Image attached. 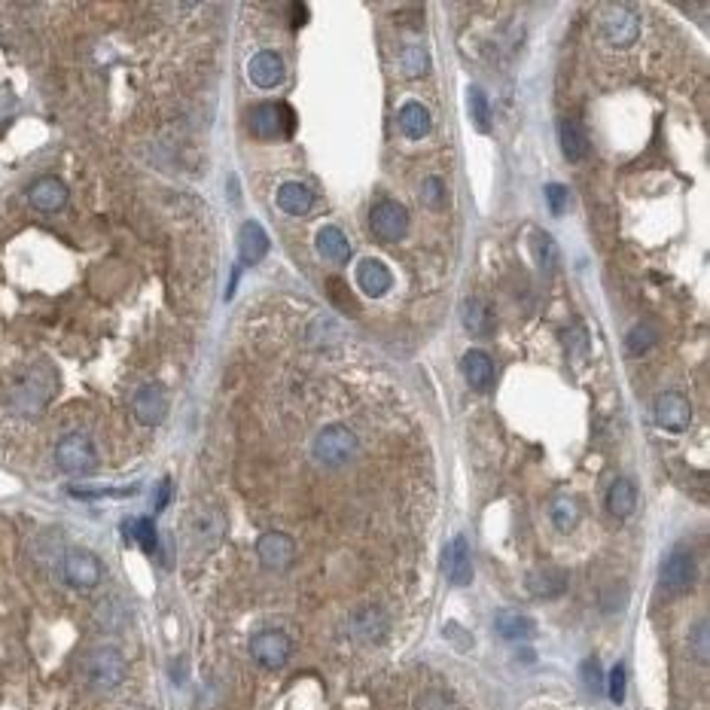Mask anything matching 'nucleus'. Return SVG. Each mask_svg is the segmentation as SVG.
<instances>
[{"label":"nucleus","mask_w":710,"mask_h":710,"mask_svg":"<svg viewBox=\"0 0 710 710\" xmlns=\"http://www.w3.org/2000/svg\"><path fill=\"white\" fill-rule=\"evenodd\" d=\"M461 372L467 379L470 388L476 390H488L494 384V363L485 351H467L461 360Z\"/></svg>","instance_id":"aec40b11"},{"label":"nucleus","mask_w":710,"mask_h":710,"mask_svg":"<svg viewBox=\"0 0 710 710\" xmlns=\"http://www.w3.org/2000/svg\"><path fill=\"white\" fill-rule=\"evenodd\" d=\"M62 573L73 589H95L101 582V561L88 549H71L64 555Z\"/></svg>","instance_id":"6e6552de"},{"label":"nucleus","mask_w":710,"mask_h":710,"mask_svg":"<svg viewBox=\"0 0 710 710\" xmlns=\"http://www.w3.org/2000/svg\"><path fill=\"white\" fill-rule=\"evenodd\" d=\"M327 293H330L332 305H336L338 312H342V314H351V317H357L360 305H357V299H354V296H351V287H347L345 280L330 278V280H327Z\"/></svg>","instance_id":"7c9ffc66"},{"label":"nucleus","mask_w":710,"mask_h":710,"mask_svg":"<svg viewBox=\"0 0 710 710\" xmlns=\"http://www.w3.org/2000/svg\"><path fill=\"white\" fill-rule=\"evenodd\" d=\"M314 205V192L305 187V183H280L278 187V208L284 213H290V217H302V213H308Z\"/></svg>","instance_id":"412c9836"},{"label":"nucleus","mask_w":710,"mask_h":710,"mask_svg":"<svg viewBox=\"0 0 710 710\" xmlns=\"http://www.w3.org/2000/svg\"><path fill=\"white\" fill-rule=\"evenodd\" d=\"M534 260L543 271H552L555 263H558V244L549 232H539L534 238Z\"/></svg>","instance_id":"473e14b6"},{"label":"nucleus","mask_w":710,"mask_h":710,"mask_svg":"<svg viewBox=\"0 0 710 710\" xmlns=\"http://www.w3.org/2000/svg\"><path fill=\"white\" fill-rule=\"evenodd\" d=\"M689 647H692V653L698 662H707L710 658V647H707V619H701L698 625L692 628V634H689Z\"/></svg>","instance_id":"4c0bfd02"},{"label":"nucleus","mask_w":710,"mask_h":710,"mask_svg":"<svg viewBox=\"0 0 710 710\" xmlns=\"http://www.w3.org/2000/svg\"><path fill=\"white\" fill-rule=\"evenodd\" d=\"M55 464L68 476H88L98 467V451L86 433H68L58 439L55 446Z\"/></svg>","instance_id":"7ed1b4c3"},{"label":"nucleus","mask_w":710,"mask_h":710,"mask_svg":"<svg viewBox=\"0 0 710 710\" xmlns=\"http://www.w3.org/2000/svg\"><path fill=\"white\" fill-rule=\"evenodd\" d=\"M528 589L537 597H558L567 589V573L558 567H539L528 573Z\"/></svg>","instance_id":"393cba45"},{"label":"nucleus","mask_w":710,"mask_h":710,"mask_svg":"<svg viewBox=\"0 0 710 710\" xmlns=\"http://www.w3.org/2000/svg\"><path fill=\"white\" fill-rule=\"evenodd\" d=\"M638 34H640V19L631 6L619 4L606 10V16H604L606 43H613V46H631V43L638 40Z\"/></svg>","instance_id":"9d476101"},{"label":"nucleus","mask_w":710,"mask_h":710,"mask_svg":"<svg viewBox=\"0 0 710 710\" xmlns=\"http://www.w3.org/2000/svg\"><path fill=\"white\" fill-rule=\"evenodd\" d=\"M223 528H226V522L217 509H198V513L189 519L192 543L205 546V549H211V546H217L220 539H223Z\"/></svg>","instance_id":"2eb2a0df"},{"label":"nucleus","mask_w":710,"mask_h":710,"mask_svg":"<svg viewBox=\"0 0 710 710\" xmlns=\"http://www.w3.org/2000/svg\"><path fill=\"white\" fill-rule=\"evenodd\" d=\"M582 683H586L589 692H601L604 689V677H601V662L597 658H586L582 662Z\"/></svg>","instance_id":"58836bf2"},{"label":"nucleus","mask_w":710,"mask_h":710,"mask_svg":"<svg viewBox=\"0 0 710 710\" xmlns=\"http://www.w3.org/2000/svg\"><path fill=\"white\" fill-rule=\"evenodd\" d=\"M357 448H360L357 433L347 430L345 424H330L314 436L317 464H323V467H330V470H338V467H345V464H351L354 457H357Z\"/></svg>","instance_id":"f03ea898"},{"label":"nucleus","mask_w":710,"mask_h":710,"mask_svg":"<svg viewBox=\"0 0 710 710\" xmlns=\"http://www.w3.org/2000/svg\"><path fill=\"white\" fill-rule=\"evenodd\" d=\"M384 631H388V619H384L381 610H375V606H363V610H357L351 616V634L366 643H375L384 638Z\"/></svg>","instance_id":"4be33fe9"},{"label":"nucleus","mask_w":710,"mask_h":710,"mask_svg":"<svg viewBox=\"0 0 710 710\" xmlns=\"http://www.w3.org/2000/svg\"><path fill=\"white\" fill-rule=\"evenodd\" d=\"M418 710H448V698L442 692H427L418 701Z\"/></svg>","instance_id":"a19ab883"},{"label":"nucleus","mask_w":710,"mask_h":710,"mask_svg":"<svg viewBox=\"0 0 710 710\" xmlns=\"http://www.w3.org/2000/svg\"><path fill=\"white\" fill-rule=\"evenodd\" d=\"M125 674H129V664H125V656L116 647H98L92 653H86L83 658V677L92 689L98 692H110L122 683Z\"/></svg>","instance_id":"f257e3e1"},{"label":"nucleus","mask_w":710,"mask_h":710,"mask_svg":"<svg viewBox=\"0 0 710 710\" xmlns=\"http://www.w3.org/2000/svg\"><path fill=\"white\" fill-rule=\"evenodd\" d=\"M250 131L260 140H280L293 131V110L284 104H260L250 113Z\"/></svg>","instance_id":"423d86ee"},{"label":"nucleus","mask_w":710,"mask_h":710,"mask_svg":"<svg viewBox=\"0 0 710 710\" xmlns=\"http://www.w3.org/2000/svg\"><path fill=\"white\" fill-rule=\"evenodd\" d=\"M546 196V205H549V211L555 217H561V213L567 211V205H571V189L561 187V183H549V187L543 189Z\"/></svg>","instance_id":"e433bc0d"},{"label":"nucleus","mask_w":710,"mask_h":710,"mask_svg":"<svg viewBox=\"0 0 710 710\" xmlns=\"http://www.w3.org/2000/svg\"><path fill=\"white\" fill-rule=\"evenodd\" d=\"M317 254L327 263H347L351 260V244H347L345 232L336 226H323L317 232Z\"/></svg>","instance_id":"b1692460"},{"label":"nucleus","mask_w":710,"mask_h":710,"mask_svg":"<svg viewBox=\"0 0 710 710\" xmlns=\"http://www.w3.org/2000/svg\"><path fill=\"white\" fill-rule=\"evenodd\" d=\"M290 638L284 631H275V628H265V631H256L250 638V656L256 658V664L269 671H280L287 662H290Z\"/></svg>","instance_id":"39448f33"},{"label":"nucleus","mask_w":710,"mask_h":710,"mask_svg":"<svg viewBox=\"0 0 710 710\" xmlns=\"http://www.w3.org/2000/svg\"><path fill=\"white\" fill-rule=\"evenodd\" d=\"M68 187H64V180H58V177H40V180H34L31 187H28V202H31L34 211L40 213H58L68 205Z\"/></svg>","instance_id":"ddd939ff"},{"label":"nucleus","mask_w":710,"mask_h":710,"mask_svg":"<svg viewBox=\"0 0 710 710\" xmlns=\"http://www.w3.org/2000/svg\"><path fill=\"white\" fill-rule=\"evenodd\" d=\"M125 530L135 543L144 549L146 555H153L159 549V537H156V524L153 519H135V522H125Z\"/></svg>","instance_id":"c756f323"},{"label":"nucleus","mask_w":710,"mask_h":710,"mask_svg":"<svg viewBox=\"0 0 710 710\" xmlns=\"http://www.w3.org/2000/svg\"><path fill=\"white\" fill-rule=\"evenodd\" d=\"M238 254H241V263L244 265L263 263L265 254H269V235H265V229L256 223V220H247V223L241 226V232H238Z\"/></svg>","instance_id":"a211bd4d"},{"label":"nucleus","mask_w":710,"mask_h":710,"mask_svg":"<svg viewBox=\"0 0 710 710\" xmlns=\"http://www.w3.org/2000/svg\"><path fill=\"white\" fill-rule=\"evenodd\" d=\"M369 226H372V232L379 235L381 241H399L409 232V211L399 202H379L372 208Z\"/></svg>","instance_id":"9b49d317"},{"label":"nucleus","mask_w":710,"mask_h":710,"mask_svg":"<svg viewBox=\"0 0 710 710\" xmlns=\"http://www.w3.org/2000/svg\"><path fill=\"white\" fill-rule=\"evenodd\" d=\"M247 77H250V83L260 88H275L280 79H284V62H280L278 53H269V49H265V53H256L247 64Z\"/></svg>","instance_id":"f3484780"},{"label":"nucleus","mask_w":710,"mask_h":710,"mask_svg":"<svg viewBox=\"0 0 710 710\" xmlns=\"http://www.w3.org/2000/svg\"><path fill=\"white\" fill-rule=\"evenodd\" d=\"M552 524L561 530V534H571V530L580 524V506H576L573 497H558L552 503Z\"/></svg>","instance_id":"c85d7f7f"},{"label":"nucleus","mask_w":710,"mask_h":710,"mask_svg":"<svg viewBox=\"0 0 710 710\" xmlns=\"http://www.w3.org/2000/svg\"><path fill=\"white\" fill-rule=\"evenodd\" d=\"M625 345H628V351H631V354H647L649 347L656 345V330L647 327V323H638V327L628 332Z\"/></svg>","instance_id":"c9c22d12"},{"label":"nucleus","mask_w":710,"mask_h":710,"mask_svg":"<svg viewBox=\"0 0 710 710\" xmlns=\"http://www.w3.org/2000/svg\"><path fill=\"white\" fill-rule=\"evenodd\" d=\"M658 582L671 595H680V591L689 589L695 582V555L689 549H683V546L671 549L664 555L662 567H658Z\"/></svg>","instance_id":"20e7f679"},{"label":"nucleus","mask_w":710,"mask_h":710,"mask_svg":"<svg viewBox=\"0 0 710 710\" xmlns=\"http://www.w3.org/2000/svg\"><path fill=\"white\" fill-rule=\"evenodd\" d=\"M606 689H610V701H613V705H622V701H625V668H622V664H616V668L610 671Z\"/></svg>","instance_id":"ea45409f"},{"label":"nucleus","mask_w":710,"mask_h":710,"mask_svg":"<svg viewBox=\"0 0 710 710\" xmlns=\"http://www.w3.org/2000/svg\"><path fill=\"white\" fill-rule=\"evenodd\" d=\"M131 412H135L138 424L144 427H159L168 415V394L162 384H144L138 388L135 399H131Z\"/></svg>","instance_id":"1a4fd4ad"},{"label":"nucleus","mask_w":710,"mask_h":710,"mask_svg":"<svg viewBox=\"0 0 710 710\" xmlns=\"http://www.w3.org/2000/svg\"><path fill=\"white\" fill-rule=\"evenodd\" d=\"M256 555H260L263 567H269V571H287L296 558V543L280 530H269V534L256 539Z\"/></svg>","instance_id":"f8f14e48"},{"label":"nucleus","mask_w":710,"mask_h":710,"mask_svg":"<svg viewBox=\"0 0 710 710\" xmlns=\"http://www.w3.org/2000/svg\"><path fill=\"white\" fill-rule=\"evenodd\" d=\"M397 125L399 131H403L409 140H421L430 131V113H427L424 104H418V101H409V104H403L397 116Z\"/></svg>","instance_id":"a878e982"},{"label":"nucleus","mask_w":710,"mask_h":710,"mask_svg":"<svg viewBox=\"0 0 710 710\" xmlns=\"http://www.w3.org/2000/svg\"><path fill=\"white\" fill-rule=\"evenodd\" d=\"M653 415H656V424L662 427V430L683 433L692 421V405H689V399H686L683 394H677V390H664V394L656 397Z\"/></svg>","instance_id":"0eeeda50"},{"label":"nucleus","mask_w":710,"mask_h":710,"mask_svg":"<svg viewBox=\"0 0 710 710\" xmlns=\"http://www.w3.org/2000/svg\"><path fill=\"white\" fill-rule=\"evenodd\" d=\"M168 497H171V482L165 479V482L159 485V494H156V513H162V509L168 506Z\"/></svg>","instance_id":"79ce46f5"},{"label":"nucleus","mask_w":710,"mask_h":710,"mask_svg":"<svg viewBox=\"0 0 710 710\" xmlns=\"http://www.w3.org/2000/svg\"><path fill=\"white\" fill-rule=\"evenodd\" d=\"M558 140H561V153H564L567 162H582L589 156V138L576 120H564L558 125Z\"/></svg>","instance_id":"5701e85b"},{"label":"nucleus","mask_w":710,"mask_h":710,"mask_svg":"<svg viewBox=\"0 0 710 710\" xmlns=\"http://www.w3.org/2000/svg\"><path fill=\"white\" fill-rule=\"evenodd\" d=\"M461 323H464V330L472 332V336H491V330H494V317L485 308V302H479V299L461 302Z\"/></svg>","instance_id":"cd10ccee"},{"label":"nucleus","mask_w":710,"mask_h":710,"mask_svg":"<svg viewBox=\"0 0 710 710\" xmlns=\"http://www.w3.org/2000/svg\"><path fill=\"white\" fill-rule=\"evenodd\" d=\"M421 202L427 205L430 211H442L446 208V183H442V177H427L424 187H421Z\"/></svg>","instance_id":"f704fd0d"},{"label":"nucleus","mask_w":710,"mask_h":710,"mask_svg":"<svg viewBox=\"0 0 710 710\" xmlns=\"http://www.w3.org/2000/svg\"><path fill=\"white\" fill-rule=\"evenodd\" d=\"M634 506H638V488H634V482H628V479H616L610 485V491H606V509L616 519H628L634 513Z\"/></svg>","instance_id":"bb28decb"},{"label":"nucleus","mask_w":710,"mask_h":710,"mask_svg":"<svg viewBox=\"0 0 710 710\" xmlns=\"http://www.w3.org/2000/svg\"><path fill=\"white\" fill-rule=\"evenodd\" d=\"M399 62H403V73L409 79H418V77H424V73L430 71V55H427L421 46H409Z\"/></svg>","instance_id":"72a5a7b5"},{"label":"nucleus","mask_w":710,"mask_h":710,"mask_svg":"<svg viewBox=\"0 0 710 710\" xmlns=\"http://www.w3.org/2000/svg\"><path fill=\"white\" fill-rule=\"evenodd\" d=\"M470 120L479 131H491V104L479 86L470 88Z\"/></svg>","instance_id":"2f4dec72"},{"label":"nucleus","mask_w":710,"mask_h":710,"mask_svg":"<svg viewBox=\"0 0 710 710\" xmlns=\"http://www.w3.org/2000/svg\"><path fill=\"white\" fill-rule=\"evenodd\" d=\"M442 567H446V576H448L451 586H457V589L470 586L472 582V552H470L467 537H455L446 546V561H442Z\"/></svg>","instance_id":"4468645a"},{"label":"nucleus","mask_w":710,"mask_h":710,"mask_svg":"<svg viewBox=\"0 0 710 710\" xmlns=\"http://www.w3.org/2000/svg\"><path fill=\"white\" fill-rule=\"evenodd\" d=\"M357 287L366 296H372V299H381V296L394 287V275H390V269L381 260H372V256H369V260L357 265Z\"/></svg>","instance_id":"dca6fc26"},{"label":"nucleus","mask_w":710,"mask_h":710,"mask_svg":"<svg viewBox=\"0 0 710 710\" xmlns=\"http://www.w3.org/2000/svg\"><path fill=\"white\" fill-rule=\"evenodd\" d=\"M494 631L500 634L503 640H528L537 634V625L530 616H524L519 610H500L494 616Z\"/></svg>","instance_id":"6ab92c4d"}]
</instances>
